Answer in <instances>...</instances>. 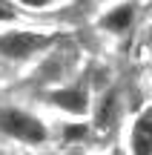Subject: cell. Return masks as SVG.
Here are the masks:
<instances>
[{"label": "cell", "instance_id": "obj_7", "mask_svg": "<svg viewBox=\"0 0 152 155\" xmlns=\"http://www.w3.org/2000/svg\"><path fill=\"white\" fill-rule=\"evenodd\" d=\"M15 6L11 3H6V0H0V20H15Z\"/></svg>", "mask_w": 152, "mask_h": 155}, {"label": "cell", "instance_id": "obj_3", "mask_svg": "<svg viewBox=\"0 0 152 155\" xmlns=\"http://www.w3.org/2000/svg\"><path fill=\"white\" fill-rule=\"evenodd\" d=\"M129 152L132 155H152V106H147L132 124Z\"/></svg>", "mask_w": 152, "mask_h": 155}, {"label": "cell", "instance_id": "obj_2", "mask_svg": "<svg viewBox=\"0 0 152 155\" xmlns=\"http://www.w3.org/2000/svg\"><path fill=\"white\" fill-rule=\"evenodd\" d=\"M49 43H52V38L40 32H6V35H0V55L9 58V61H23V58L37 55Z\"/></svg>", "mask_w": 152, "mask_h": 155}, {"label": "cell", "instance_id": "obj_8", "mask_svg": "<svg viewBox=\"0 0 152 155\" xmlns=\"http://www.w3.org/2000/svg\"><path fill=\"white\" fill-rule=\"evenodd\" d=\"M20 6H29V9H46V6H52L55 0H17Z\"/></svg>", "mask_w": 152, "mask_h": 155}, {"label": "cell", "instance_id": "obj_4", "mask_svg": "<svg viewBox=\"0 0 152 155\" xmlns=\"http://www.w3.org/2000/svg\"><path fill=\"white\" fill-rule=\"evenodd\" d=\"M49 101L60 109L72 112V115H83L89 109V95H86L83 86H69V89H57V92L49 95Z\"/></svg>", "mask_w": 152, "mask_h": 155}, {"label": "cell", "instance_id": "obj_5", "mask_svg": "<svg viewBox=\"0 0 152 155\" xmlns=\"http://www.w3.org/2000/svg\"><path fill=\"white\" fill-rule=\"evenodd\" d=\"M132 20H135V6L132 3H121V6H115L112 12L103 15L101 26L109 29V32H126V29L132 26Z\"/></svg>", "mask_w": 152, "mask_h": 155}, {"label": "cell", "instance_id": "obj_1", "mask_svg": "<svg viewBox=\"0 0 152 155\" xmlns=\"http://www.w3.org/2000/svg\"><path fill=\"white\" fill-rule=\"evenodd\" d=\"M0 132H6L9 138L23 141V144H43L46 141V127L40 124V118L29 115L23 109H0Z\"/></svg>", "mask_w": 152, "mask_h": 155}, {"label": "cell", "instance_id": "obj_6", "mask_svg": "<svg viewBox=\"0 0 152 155\" xmlns=\"http://www.w3.org/2000/svg\"><path fill=\"white\" fill-rule=\"evenodd\" d=\"M115 115H118V98H115V92H109L106 98L101 101V106H98V127H101V129L112 127Z\"/></svg>", "mask_w": 152, "mask_h": 155}]
</instances>
